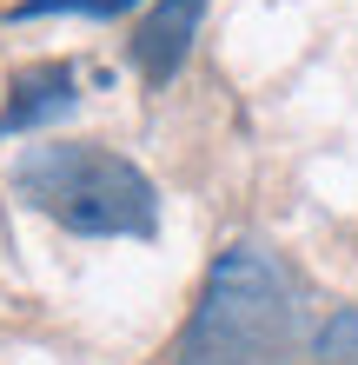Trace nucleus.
<instances>
[{
	"mask_svg": "<svg viewBox=\"0 0 358 365\" xmlns=\"http://www.w3.org/2000/svg\"><path fill=\"white\" fill-rule=\"evenodd\" d=\"M126 7H139V0H20L14 20H33V14H100V20H113Z\"/></svg>",
	"mask_w": 358,
	"mask_h": 365,
	"instance_id": "nucleus-6",
	"label": "nucleus"
},
{
	"mask_svg": "<svg viewBox=\"0 0 358 365\" xmlns=\"http://www.w3.org/2000/svg\"><path fill=\"white\" fill-rule=\"evenodd\" d=\"M199 14H206V0H153V14L133 27V67L146 73V87H166L186 67Z\"/></svg>",
	"mask_w": 358,
	"mask_h": 365,
	"instance_id": "nucleus-3",
	"label": "nucleus"
},
{
	"mask_svg": "<svg viewBox=\"0 0 358 365\" xmlns=\"http://www.w3.org/2000/svg\"><path fill=\"white\" fill-rule=\"evenodd\" d=\"M312 365H358V306L332 312L312 339Z\"/></svg>",
	"mask_w": 358,
	"mask_h": 365,
	"instance_id": "nucleus-5",
	"label": "nucleus"
},
{
	"mask_svg": "<svg viewBox=\"0 0 358 365\" xmlns=\"http://www.w3.org/2000/svg\"><path fill=\"white\" fill-rule=\"evenodd\" d=\"M14 192L80 240H153L159 192L126 153L100 140H47L14 160Z\"/></svg>",
	"mask_w": 358,
	"mask_h": 365,
	"instance_id": "nucleus-2",
	"label": "nucleus"
},
{
	"mask_svg": "<svg viewBox=\"0 0 358 365\" xmlns=\"http://www.w3.org/2000/svg\"><path fill=\"white\" fill-rule=\"evenodd\" d=\"M312 306L305 286L272 246L239 240L206 266L173 365H299L312 359Z\"/></svg>",
	"mask_w": 358,
	"mask_h": 365,
	"instance_id": "nucleus-1",
	"label": "nucleus"
},
{
	"mask_svg": "<svg viewBox=\"0 0 358 365\" xmlns=\"http://www.w3.org/2000/svg\"><path fill=\"white\" fill-rule=\"evenodd\" d=\"M73 106V67L67 60H40L14 80L7 93V113H0V140L7 133H33V126H47L53 113H67Z\"/></svg>",
	"mask_w": 358,
	"mask_h": 365,
	"instance_id": "nucleus-4",
	"label": "nucleus"
}]
</instances>
